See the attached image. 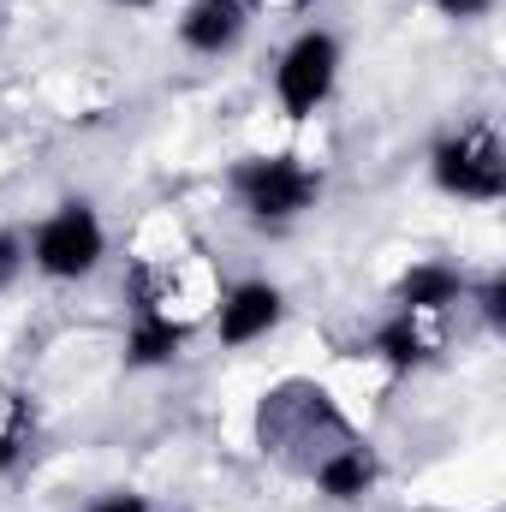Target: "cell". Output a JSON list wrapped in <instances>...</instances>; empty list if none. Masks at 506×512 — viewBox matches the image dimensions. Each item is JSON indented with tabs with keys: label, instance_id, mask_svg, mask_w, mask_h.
<instances>
[{
	"label": "cell",
	"instance_id": "8",
	"mask_svg": "<svg viewBox=\"0 0 506 512\" xmlns=\"http://www.w3.org/2000/svg\"><path fill=\"white\" fill-rule=\"evenodd\" d=\"M399 298H405V310H441V304H453V298H459V274H453V268L423 262V268H411V274H405Z\"/></svg>",
	"mask_w": 506,
	"mask_h": 512
},
{
	"label": "cell",
	"instance_id": "12",
	"mask_svg": "<svg viewBox=\"0 0 506 512\" xmlns=\"http://www.w3.org/2000/svg\"><path fill=\"white\" fill-rule=\"evenodd\" d=\"M12 274H18V239H6V233H0V286H6Z\"/></svg>",
	"mask_w": 506,
	"mask_h": 512
},
{
	"label": "cell",
	"instance_id": "6",
	"mask_svg": "<svg viewBox=\"0 0 506 512\" xmlns=\"http://www.w3.org/2000/svg\"><path fill=\"white\" fill-rule=\"evenodd\" d=\"M274 316H280V292H274V286H239V292L221 304V340L245 346V340H256V334L274 328Z\"/></svg>",
	"mask_w": 506,
	"mask_h": 512
},
{
	"label": "cell",
	"instance_id": "4",
	"mask_svg": "<svg viewBox=\"0 0 506 512\" xmlns=\"http://www.w3.org/2000/svg\"><path fill=\"white\" fill-rule=\"evenodd\" d=\"M334 66H340L334 36H298L292 54H286L280 72H274V90H280L286 114H316V102L334 90Z\"/></svg>",
	"mask_w": 506,
	"mask_h": 512
},
{
	"label": "cell",
	"instance_id": "9",
	"mask_svg": "<svg viewBox=\"0 0 506 512\" xmlns=\"http://www.w3.org/2000/svg\"><path fill=\"white\" fill-rule=\"evenodd\" d=\"M179 340H185V328H179V322L143 316V322H137V334H131V364H167V358L179 352Z\"/></svg>",
	"mask_w": 506,
	"mask_h": 512
},
{
	"label": "cell",
	"instance_id": "1",
	"mask_svg": "<svg viewBox=\"0 0 506 512\" xmlns=\"http://www.w3.org/2000/svg\"><path fill=\"white\" fill-rule=\"evenodd\" d=\"M96 262H102V227H96V215H90L84 203H72V209H60L54 221H42V233H36V268H42V274L78 280V274H90Z\"/></svg>",
	"mask_w": 506,
	"mask_h": 512
},
{
	"label": "cell",
	"instance_id": "5",
	"mask_svg": "<svg viewBox=\"0 0 506 512\" xmlns=\"http://www.w3.org/2000/svg\"><path fill=\"white\" fill-rule=\"evenodd\" d=\"M239 30H245V6H239V0H197V6L185 12V24H179V36H185L197 54L233 48Z\"/></svg>",
	"mask_w": 506,
	"mask_h": 512
},
{
	"label": "cell",
	"instance_id": "7",
	"mask_svg": "<svg viewBox=\"0 0 506 512\" xmlns=\"http://www.w3.org/2000/svg\"><path fill=\"white\" fill-rule=\"evenodd\" d=\"M370 477H376V465H370L364 447H340V453H328V459L316 465V483H322V495H334V501H358V495L370 489Z\"/></svg>",
	"mask_w": 506,
	"mask_h": 512
},
{
	"label": "cell",
	"instance_id": "15",
	"mask_svg": "<svg viewBox=\"0 0 506 512\" xmlns=\"http://www.w3.org/2000/svg\"><path fill=\"white\" fill-rule=\"evenodd\" d=\"M12 459H18V441H12V435H0V471H6Z\"/></svg>",
	"mask_w": 506,
	"mask_h": 512
},
{
	"label": "cell",
	"instance_id": "3",
	"mask_svg": "<svg viewBox=\"0 0 506 512\" xmlns=\"http://www.w3.org/2000/svg\"><path fill=\"white\" fill-rule=\"evenodd\" d=\"M239 197L251 203V215H262V221H286V215H298V209L316 203V179L298 161H286V155L245 161L239 167Z\"/></svg>",
	"mask_w": 506,
	"mask_h": 512
},
{
	"label": "cell",
	"instance_id": "13",
	"mask_svg": "<svg viewBox=\"0 0 506 512\" xmlns=\"http://www.w3.org/2000/svg\"><path fill=\"white\" fill-rule=\"evenodd\" d=\"M489 322H495V328L506 322V280H495V286H489Z\"/></svg>",
	"mask_w": 506,
	"mask_h": 512
},
{
	"label": "cell",
	"instance_id": "11",
	"mask_svg": "<svg viewBox=\"0 0 506 512\" xmlns=\"http://www.w3.org/2000/svg\"><path fill=\"white\" fill-rule=\"evenodd\" d=\"M441 12H453V18H477V12H489L495 0H435Z\"/></svg>",
	"mask_w": 506,
	"mask_h": 512
},
{
	"label": "cell",
	"instance_id": "14",
	"mask_svg": "<svg viewBox=\"0 0 506 512\" xmlns=\"http://www.w3.org/2000/svg\"><path fill=\"white\" fill-rule=\"evenodd\" d=\"M96 512H149V507H143L137 495H114V501H102Z\"/></svg>",
	"mask_w": 506,
	"mask_h": 512
},
{
	"label": "cell",
	"instance_id": "10",
	"mask_svg": "<svg viewBox=\"0 0 506 512\" xmlns=\"http://www.w3.org/2000/svg\"><path fill=\"white\" fill-rule=\"evenodd\" d=\"M376 352L387 364H417V358H423V334L411 328V316H405V322H387L376 334Z\"/></svg>",
	"mask_w": 506,
	"mask_h": 512
},
{
	"label": "cell",
	"instance_id": "2",
	"mask_svg": "<svg viewBox=\"0 0 506 512\" xmlns=\"http://www.w3.org/2000/svg\"><path fill=\"white\" fill-rule=\"evenodd\" d=\"M435 179H441L453 197H477V203L501 197L506 167H501L495 137H489V131H459L453 143H441V149H435Z\"/></svg>",
	"mask_w": 506,
	"mask_h": 512
},
{
	"label": "cell",
	"instance_id": "16",
	"mask_svg": "<svg viewBox=\"0 0 506 512\" xmlns=\"http://www.w3.org/2000/svg\"><path fill=\"white\" fill-rule=\"evenodd\" d=\"M126 6H149V0H126Z\"/></svg>",
	"mask_w": 506,
	"mask_h": 512
}]
</instances>
